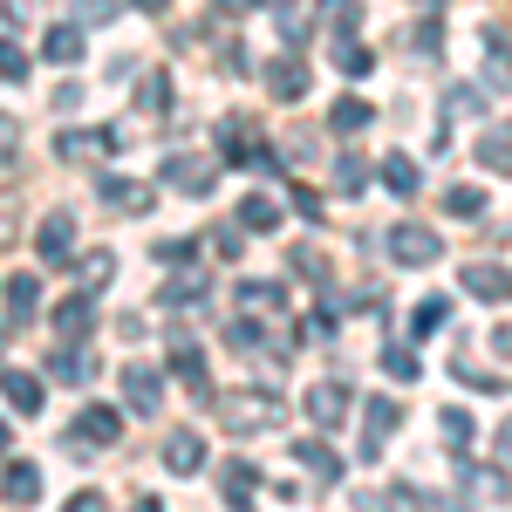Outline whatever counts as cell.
Returning <instances> with one entry per match:
<instances>
[{
    "mask_svg": "<svg viewBox=\"0 0 512 512\" xmlns=\"http://www.w3.org/2000/svg\"><path fill=\"white\" fill-rule=\"evenodd\" d=\"M492 451H499V458H506V465H512V417H506V424H499V431H492Z\"/></svg>",
    "mask_w": 512,
    "mask_h": 512,
    "instance_id": "cell-48",
    "label": "cell"
},
{
    "mask_svg": "<svg viewBox=\"0 0 512 512\" xmlns=\"http://www.w3.org/2000/svg\"><path fill=\"white\" fill-rule=\"evenodd\" d=\"M137 512H164V506H158V499H144V506H137Z\"/></svg>",
    "mask_w": 512,
    "mask_h": 512,
    "instance_id": "cell-52",
    "label": "cell"
},
{
    "mask_svg": "<svg viewBox=\"0 0 512 512\" xmlns=\"http://www.w3.org/2000/svg\"><path fill=\"white\" fill-rule=\"evenodd\" d=\"M451 376H458V383H472V390H492V376H485L478 362H451Z\"/></svg>",
    "mask_w": 512,
    "mask_h": 512,
    "instance_id": "cell-40",
    "label": "cell"
},
{
    "mask_svg": "<svg viewBox=\"0 0 512 512\" xmlns=\"http://www.w3.org/2000/svg\"><path fill=\"white\" fill-rule=\"evenodd\" d=\"M69 274H76V294H96L103 280L117 274V253H110V246H89V253H76V260H69Z\"/></svg>",
    "mask_w": 512,
    "mask_h": 512,
    "instance_id": "cell-11",
    "label": "cell"
},
{
    "mask_svg": "<svg viewBox=\"0 0 512 512\" xmlns=\"http://www.w3.org/2000/svg\"><path fill=\"white\" fill-rule=\"evenodd\" d=\"M444 212L451 219H478L485 212V185H444Z\"/></svg>",
    "mask_w": 512,
    "mask_h": 512,
    "instance_id": "cell-27",
    "label": "cell"
},
{
    "mask_svg": "<svg viewBox=\"0 0 512 512\" xmlns=\"http://www.w3.org/2000/svg\"><path fill=\"white\" fill-rule=\"evenodd\" d=\"M89 321H96L89 294H69V301L55 308V335H62V342H82V335H89Z\"/></svg>",
    "mask_w": 512,
    "mask_h": 512,
    "instance_id": "cell-18",
    "label": "cell"
},
{
    "mask_svg": "<svg viewBox=\"0 0 512 512\" xmlns=\"http://www.w3.org/2000/svg\"><path fill=\"white\" fill-rule=\"evenodd\" d=\"M287 260H294V274H308V280H328V253H321L315 239H301V246H294Z\"/></svg>",
    "mask_w": 512,
    "mask_h": 512,
    "instance_id": "cell-32",
    "label": "cell"
},
{
    "mask_svg": "<svg viewBox=\"0 0 512 512\" xmlns=\"http://www.w3.org/2000/svg\"><path fill=\"white\" fill-rule=\"evenodd\" d=\"M376 178H383V192L410 198V192H417V158H403V151H390V158L376 164Z\"/></svg>",
    "mask_w": 512,
    "mask_h": 512,
    "instance_id": "cell-21",
    "label": "cell"
},
{
    "mask_svg": "<svg viewBox=\"0 0 512 512\" xmlns=\"http://www.w3.org/2000/svg\"><path fill=\"white\" fill-rule=\"evenodd\" d=\"M444 444H472V410H444Z\"/></svg>",
    "mask_w": 512,
    "mask_h": 512,
    "instance_id": "cell-37",
    "label": "cell"
},
{
    "mask_svg": "<svg viewBox=\"0 0 512 512\" xmlns=\"http://www.w3.org/2000/svg\"><path fill=\"white\" fill-rule=\"evenodd\" d=\"M0 294H7V321H14V328L41 315V280H35V274H14Z\"/></svg>",
    "mask_w": 512,
    "mask_h": 512,
    "instance_id": "cell-14",
    "label": "cell"
},
{
    "mask_svg": "<svg viewBox=\"0 0 512 512\" xmlns=\"http://www.w3.org/2000/svg\"><path fill=\"white\" fill-rule=\"evenodd\" d=\"M62 512H110V506H103V492H76V499H69Z\"/></svg>",
    "mask_w": 512,
    "mask_h": 512,
    "instance_id": "cell-44",
    "label": "cell"
},
{
    "mask_svg": "<svg viewBox=\"0 0 512 512\" xmlns=\"http://www.w3.org/2000/svg\"><path fill=\"white\" fill-rule=\"evenodd\" d=\"M267 89H274L280 103H301V96H308V62H301V55H280L274 69H267Z\"/></svg>",
    "mask_w": 512,
    "mask_h": 512,
    "instance_id": "cell-13",
    "label": "cell"
},
{
    "mask_svg": "<svg viewBox=\"0 0 512 512\" xmlns=\"http://www.w3.org/2000/svg\"><path fill=\"white\" fill-rule=\"evenodd\" d=\"M7 233H14V192L0 198V239H7Z\"/></svg>",
    "mask_w": 512,
    "mask_h": 512,
    "instance_id": "cell-49",
    "label": "cell"
},
{
    "mask_svg": "<svg viewBox=\"0 0 512 512\" xmlns=\"http://www.w3.org/2000/svg\"><path fill=\"white\" fill-rule=\"evenodd\" d=\"M0 451H7V417H0Z\"/></svg>",
    "mask_w": 512,
    "mask_h": 512,
    "instance_id": "cell-53",
    "label": "cell"
},
{
    "mask_svg": "<svg viewBox=\"0 0 512 512\" xmlns=\"http://www.w3.org/2000/svg\"><path fill=\"white\" fill-rule=\"evenodd\" d=\"M219 485H226V499H233V506H246V492L260 485V472H253V465L239 458V465H226V478H219Z\"/></svg>",
    "mask_w": 512,
    "mask_h": 512,
    "instance_id": "cell-33",
    "label": "cell"
},
{
    "mask_svg": "<svg viewBox=\"0 0 512 512\" xmlns=\"http://www.w3.org/2000/svg\"><path fill=\"white\" fill-rule=\"evenodd\" d=\"M239 308H280L274 280H239Z\"/></svg>",
    "mask_w": 512,
    "mask_h": 512,
    "instance_id": "cell-34",
    "label": "cell"
},
{
    "mask_svg": "<svg viewBox=\"0 0 512 512\" xmlns=\"http://www.w3.org/2000/svg\"><path fill=\"white\" fill-rule=\"evenodd\" d=\"M294 458H301V465H308V472H315L321 485H328V478H342V458H335V451H328L321 437H308V444H294Z\"/></svg>",
    "mask_w": 512,
    "mask_h": 512,
    "instance_id": "cell-23",
    "label": "cell"
},
{
    "mask_svg": "<svg viewBox=\"0 0 512 512\" xmlns=\"http://www.w3.org/2000/svg\"><path fill=\"white\" fill-rule=\"evenodd\" d=\"M164 103H171V82L151 76V82H144V110H164Z\"/></svg>",
    "mask_w": 512,
    "mask_h": 512,
    "instance_id": "cell-42",
    "label": "cell"
},
{
    "mask_svg": "<svg viewBox=\"0 0 512 512\" xmlns=\"http://www.w3.org/2000/svg\"><path fill=\"white\" fill-rule=\"evenodd\" d=\"M485 110V89H451L444 96V117H478Z\"/></svg>",
    "mask_w": 512,
    "mask_h": 512,
    "instance_id": "cell-36",
    "label": "cell"
},
{
    "mask_svg": "<svg viewBox=\"0 0 512 512\" xmlns=\"http://www.w3.org/2000/svg\"><path fill=\"white\" fill-rule=\"evenodd\" d=\"M280 41H287V48H301V41H308V21H294V14H280Z\"/></svg>",
    "mask_w": 512,
    "mask_h": 512,
    "instance_id": "cell-43",
    "label": "cell"
},
{
    "mask_svg": "<svg viewBox=\"0 0 512 512\" xmlns=\"http://www.w3.org/2000/svg\"><path fill=\"white\" fill-rule=\"evenodd\" d=\"M335 185H342V198H355V192H369V164L355 158V151H342V164H335Z\"/></svg>",
    "mask_w": 512,
    "mask_h": 512,
    "instance_id": "cell-30",
    "label": "cell"
},
{
    "mask_svg": "<svg viewBox=\"0 0 512 512\" xmlns=\"http://www.w3.org/2000/svg\"><path fill=\"white\" fill-rule=\"evenodd\" d=\"M280 417H287V410H280V403H274L267 390H239V396H226V403H219V424H226L233 437L280 431Z\"/></svg>",
    "mask_w": 512,
    "mask_h": 512,
    "instance_id": "cell-1",
    "label": "cell"
},
{
    "mask_svg": "<svg viewBox=\"0 0 512 512\" xmlns=\"http://www.w3.org/2000/svg\"><path fill=\"white\" fill-rule=\"evenodd\" d=\"M212 178H219V164L198 158V151H171V158H164V185L185 192V198H205V192H212Z\"/></svg>",
    "mask_w": 512,
    "mask_h": 512,
    "instance_id": "cell-2",
    "label": "cell"
},
{
    "mask_svg": "<svg viewBox=\"0 0 512 512\" xmlns=\"http://www.w3.org/2000/svg\"><path fill=\"white\" fill-rule=\"evenodd\" d=\"M478 164L512 178V130H485V137H478Z\"/></svg>",
    "mask_w": 512,
    "mask_h": 512,
    "instance_id": "cell-25",
    "label": "cell"
},
{
    "mask_svg": "<svg viewBox=\"0 0 512 512\" xmlns=\"http://www.w3.org/2000/svg\"><path fill=\"white\" fill-rule=\"evenodd\" d=\"M69 14L82 28H110V21H123V0H69Z\"/></svg>",
    "mask_w": 512,
    "mask_h": 512,
    "instance_id": "cell-28",
    "label": "cell"
},
{
    "mask_svg": "<svg viewBox=\"0 0 512 512\" xmlns=\"http://www.w3.org/2000/svg\"><path fill=\"white\" fill-rule=\"evenodd\" d=\"M0 396H7L21 417H35L41 410V376H28V369H0Z\"/></svg>",
    "mask_w": 512,
    "mask_h": 512,
    "instance_id": "cell-16",
    "label": "cell"
},
{
    "mask_svg": "<svg viewBox=\"0 0 512 512\" xmlns=\"http://www.w3.org/2000/svg\"><path fill=\"white\" fill-rule=\"evenodd\" d=\"M437 233L431 226H390V260L396 267H437Z\"/></svg>",
    "mask_w": 512,
    "mask_h": 512,
    "instance_id": "cell-5",
    "label": "cell"
},
{
    "mask_svg": "<svg viewBox=\"0 0 512 512\" xmlns=\"http://www.w3.org/2000/svg\"><path fill=\"white\" fill-rule=\"evenodd\" d=\"M48 376H55V383H89L96 362H89L82 349H55V355H48Z\"/></svg>",
    "mask_w": 512,
    "mask_h": 512,
    "instance_id": "cell-22",
    "label": "cell"
},
{
    "mask_svg": "<svg viewBox=\"0 0 512 512\" xmlns=\"http://www.w3.org/2000/svg\"><path fill=\"white\" fill-rule=\"evenodd\" d=\"M287 198H294V212H301V219H321V198L308 192V185H287Z\"/></svg>",
    "mask_w": 512,
    "mask_h": 512,
    "instance_id": "cell-39",
    "label": "cell"
},
{
    "mask_svg": "<svg viewBox=\"0 0 512 512\" xmlns=\"http://www.w3.org/2000/svg\"><path fill=\"white\" fill-rule=\"evenodd\" d=\"M123 396H130V410H137V417H151V410L164 403L158 369H144V362H123Z\"/></svg>",
    "mask_w": 512,
    "mask_h": 512,
    "instance_id": "cell-10",
    "label": "cell"
},
{
    "mask_svg": "<svg viewBox=\"0 0 512 512\" xmlns=\"http://www.w3.org/2000/svg\"><path fill=\"white\" fill-rule=\"evenodd\" d=\"M41 55H48V62H62V69H69V62H82V28H48Z\"/></svg>",
    "mask_w": 512,
    "mask_h": 512,
    "instance_id": "cell-26",
    "label": "cell"
},
{
    "mask_svg": "<svg viewBox=\"0 0 512 512\" xmlns=\"http://www.w3.org/2000/svg\"><path fill=\"white\" fill-rule=\"evenodd\" d=\"M492 355H506V362H512V321H499V328H492Z\"/></svg>",
    "mask_w": 512,
    "mask_h": 512,
    "instance_id": "cell-47",
    "label": "cell"
},
{
    "mask_svg": "<svg viewBox=\"0 0 512 512\" xmlns=\"http://www.w3.org/2000/svg\"><path fill=\"white\" fill-rule=\"evenodd\" d=\"M103 205L123 212V219H144V212L158 205V192H151V185H137V178H103Z\"/></svg>",
    "mask_w": 512,
    "mask_h": 512,
    "instance_id": "cell-9",
    "label": "cell"
},
{
    "mask_svg": "<svg viewBox=\"0 0 512 512\" xmlns=\"http://www.w3.org/2000/svg\"><path fill=\"white\" fill-rule=\"evenodd\" d=\"M164 308H198L205 301V280L198 274H185V280H164V294H158Z\"/></svg>",
    "mask_w": 512,
    "mask_h": 512,
    "instance_id": "cell-29",
    "label": "cell"
},
{
    "mask_svg": "<svg viewBox=\"0 0 512 512\" xmlns=\"http://www.w3.org/2000/svg\"><path fill=\"white\" fill-rule=\"evenodd\" d=\"M35 253L48 267H69V260H76V212H48L41 233H35Z\"/></svg>",
    "mask_w": 512,
    "mask_h": 512,
    "instance_id": "cell-4",
    "label": "cell"
},
{
    "mask_svg": "<svg viewBox=\"0 0 512 512\" xmlns=\"http://www.w3.org/2000/svg\"><path fill=\"white\" fill-rule=\"evenodd\" d=\"M123 144V130H62V137H55V158H110V151H117Z\"/></svg>",
    "mask_w": 512,
    "mask_h": 512,
    "instance_id": "cell-8",
    "label": "cell"
},
{
    "mask_svg": "<svg viewBox=\"0 0 512 512\" xmlns=\"http://www.w3.org/2000/svg\"><path fill=\"white\" fill-rule=\"evenodd\" d=\"M14 151H21V130H14V117H0V164H14Z\"/></svg>",
    "mask_w": 512,
    "mask_h": 512,
    "instance_id": "cell-41",
    "label": "cell"
},
{
    "mask_svg": "<svg viewBox=\"0 0 512 512\" xmlns=\"http://www.w3.org/2000/svg\"><path fill=\"white\" fill-rule=\"evenodd\" d=\"M349 383H315V390H308V424H315V431H335V424H342V417H349Z\"/></svg>",
    "mask_w": 512,
    "mask_h": 512,
    "instance_id": "cell-7",
    "label": "cell"
},
{
    "mask_svg": "<svg viewBox=\"0 0 512 512\" xmlns=\"http://www.w3.org/2000/svg\"><path fill=\"white\" fill-rule=\"evenodd\" d=\"M0 14L14 21V14H35V0H0Z\"/></svg>",
    "mask_w": 512,
    "mask_h": 512,
    "instance_id": "cell-50",
    "label": "cell"
},
{
    "mask_svg": "<svg viewBox=\"0 0 512 512\" xmlns=\"http://www.w3.org/2000/svg\"><path fill=\"white\" fill-rule=\"evenodd\" d=\"M506 294H512V274H506Z\"/></svg>",
    "mask_w": 512,
    "mask_h": 512,
    "instance_id": "cell-55",
    "label": "cell"
},
{
    "mask_svg": "<svg viewBox=\"0 0 512 512\" xmlns=\"http://www.w3.org/2000/svg\"><path fill=\"white\" fill-rule=\"evenodd\" d=\"M219 239V253H226V260H239V246H246V239H239V226H226V233H212Z\"/></svg>",
    "mask_w": 512,
    "mask_h": 512,
    "instance_id": "cell-46",
    "label": "cell"
},
{
    "mask_svg": "<svg viewBox=\"0 0 512 512\" xmlns=\"http://www.w3.org/2000/svg\"><path fill=\"white\" fill-rule=\"evenodd\" d=\"M274 7H280V14H287V0H274Z\"/></svg>",
    "mask_w": 512,
    "mask_h": 512,
    "instance_id": "cell-54",
    "label": "cell"
},
{
    "mask_svg": "<svg viewBox=\"0 0 512 512\" xmlns=\"http://www.w3.org/2000/svg\"><path fill=\"white\" fill-rule=\"evenodd\" d=\"M444 321H451V301H424V308H417V335H431Z\"/></svg>",
    "mask_w": 512,
    "mask_h": 512,
    "instance_id": "cell-38",
    "label": "cell"
},
{
    "mask_svg": "<svg viewBox=\"0 0 512 512\" xmlns=\"http://www.w3.org/2000/svg\"><path fill=\"white\" fill-rule=\"evenodd\" d=\"M137 7H144V14H158V7H164V0H137Z\"/></svg>",
    "mask_w": 512,
    "mask_h": 512,
    "instance_id": "cell-51",
    "label": "cell"
},
{
    "mask_svg": "<svg viewBox=\"0 0 512 512\" xmlns=\"http://www.w3.org/2000/svg\"><path fill=\"white\" fill-rule=\"evenodd\" d=\"M274 226H280V205L267 192L239 198V233H274Z\"/></svg>",
    "mask_w": 512,
    "mask_h": 512,
    "instance_id": "cell-20",
    "label": "cell"
},
{
    "mask_svg": "<svg viewBox=\"0 0 512 512\" xmlns=\"http://www.w3.org/2000/svg\"><path fill=\"white\" fill-rule=\"evenodd\" d=\"M198 465H205V437H198V431H171V437H164V472L192 478Z\"/></svg>",
    "mask_w": 512,
    "mask_h": 512,
    "instance_id": "cell-12",
    "label": "cell"
},
{
    "mask_svg": "<svg viewBox=\"0 0 512 512\" xmlns=\"http://www.w3.org/2000/svg\"><path fill=\"white\" fill-rule=\"evenodd\" d=\"M158 260H192V239H158Z\"/></svg>",
    "mask_w": 512,
    "mask_h": 512,
    "instance_id": "cell-45",
    "label": "cell"
},
{
    "mask_svg": "<svg viewBox=\"0 0 512 512\" xmlns=\"http://www.w3.org/2000/svg\"><path fill=\"white\" fill-rule=\"evenodd\" d=\"M123 437V410L117 403H89L76 424H69V451H89V444H117Z\"/></svg>",
    "mask_w": 512,
    "mask_h": 512,
    "instance_id": "cell-3",
    "label": "cell"
},
{
    "mask_svg": "<svg viewBox=\"0 0 512 512\" xmlns=\"http://www.w3.org/2000/svg\"><path fill=\"white\" fill-rule=\"evenodd\" d=\"M458 287H465L472 301H506V267H492V260H472V267L458 274Z\"/></svg>",
    "mask_w": 512,
    "mask_h": 512,
    "instance_id": "cell-15",
    "label": "cell"
},
{
    "mask_svg": "<svg viewBox=\"0 0 512 512\" xmlns=\"http://www.w3.org/2000/svg\"><path fill=\"white\" fill-rule=\"evenodd\" d=\"M0 492H7L14 506H35V499H41V472H35V465H21V458H14V465L0 472Z\"/></svg>",
    "mask_w": 512,
    "mask_h": 512,
    "instance_id": "cell-19",
    "label": "cell"
},
{
    "mask_svg": "<svg viewBox=\"0 0 512 512\" xmlns=\"http://www.w3.org/2000/svg\"><path fill=\"white\" fill-rule=\"evenodd\" d=\"M369 117H376V110H369L362 96H335V110H328V130H342V137H355V130H362Z\"/></svg>",
    "mask_w": 512,
    "mask_h": 512,
    "instance_id": "cell-24",
    "label": "cell"
},
{
    "mask_svg": "<svg viewBox=\"0 0 512 512\" xmlns=\"http://www.w3.org/2000/svg\"><path fill=\"white\" fill-rule=\"evenodd\" d=\"M383 369H390L396 383H417V376H424V362H417L410 349H383Z\"/></svg>",
    "mask_w": 512,
    "mask_h": 512,
    "instance_id": "cell-35",
    "label": "cell"
},
{
    "mask_svg": "<svg viewBox=\"0 0 512 512\" xmlns=\"http://www.w3.org/2000/svg\"><path fill=\"white\" fill-rule=\"evenodd\" d=\"M321 21H328V41L342 48V41H355V28H362V0H321Z\"/></svg>",
    "mask_w": 512,
    "mask_h": 512,
    "instance_id": "cell-17",
    "label": "cell"
},
{
    "mask_svg": "<svg viewBox=\"0 0 512 512\" xmlns=\"http://www.w3.org/2000/svg\"><path fill=\"white\" fill-rule=\"evenodd\" d=\"M0 82H28V48L14 35H0Z\"/></svg>",
    "mask_w": 512,
    "mask_h": 512,
    "instance_id": "cell-31",
    "label": "cell"
},
{
    "mask_svg": "<svg viewBox=\"0 0 512 512\" xmlns=\"http://www.w3.org/2000/svg\"><path fill=\"white\" fill-rule=\"evenodd\" d=\"M396 424H403V403H390V396H369V417H362V458H383V444H390Z\"/></svg>",
    "mask_w": 512,
    "mask_h": 512,
    "instance_id": "cell-6",
    "label": "cell"
}]
</instances>
